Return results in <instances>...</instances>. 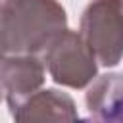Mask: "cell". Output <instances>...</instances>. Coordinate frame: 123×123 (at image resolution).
Here are the masks:
<instances>
[{"instance_id": "cell-5", "label": "cell", "mask_w": 123, "mask_h": 123, "mask_svg": "<svg viewBox=\"0 0 123 123\" xmlns=\"http://www.w3.org/2000/svg\"><path fill=\"white\" fill-rule=\"evenodd\" d=\"M12 113L13 123H81L73 98L56 88L38 90Z\"/></svg>"}, {"instance_id": "cell-3", "label": "cell", "mask_w": 123, "mask_h": 123, "mask_svg": "<svg viewBox=\"0 0 123 123\" xmlns=\"http://www.w3.org/2000/svg\"><path fill=\"white\" fill-rule=\"evenodd\" d=\"M42 60L54 83L62 86L85 88L96 81L98 62L79 31L67 29Z\"/></svg>"}, {"instance_id": "cell-4", "label": "cell", "mask_w": 123, "mask_h": 123, "mask_svg": "<svg viewBox=\"0 0 123 123\" xmlns=\"http://www.w3.org/2000/svg\"><path fill=\"white\" fill-rule=\"evenodd\" d=\"M46 63L38 56H2L0 81L4 100L13 111L44 85Z\"/></svg>"}, {"instance_id": "cell-1", "label": "cell", "mask_w": 123, "mask_h": 123, "mask_svg": "<svg viewBox=\"0 0 123 123\" xmlns=\"http://www.w3.org/2000/svg\"><path fill=\"white\" fill-rule=\"evenodd\" d=\"M67 31V15L58 0H2V56H38Z\"/></svg>"}, {"instance_id": "cell-2", "label": "cell", "mask_w": 123, "mask_h": 123, "mask_svg": "<svg viewBox=\"0 0 123 123\" xmlns=\"http://www.w3.org/2000/svg\"><path fill=\"white\" fill-rule=\"evenodd\" d=\"M79 33L100 65H117L123 58V0H92L81 15Z\"/></svg>"}, {"instance_id": "cell-6", "label": "cell", "mask_w": 123, "mask_h": 123, "mask_svg": "<svg viewBox=\"0 0 123 123\" xmlns=\"http://www.w3.org/2000/svg\"><path fill=\"white\" fill-rule=\"evenodd\" d=\"M86 108L90 117L81 123H123V75L106 73L86 90Z\"/></svg>"}]
</instances>
